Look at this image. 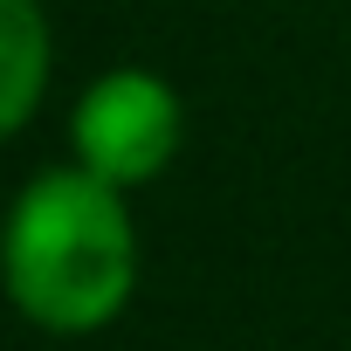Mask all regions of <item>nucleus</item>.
I'll return each mask as SVG.
<instances>
[{
    "mask_svg": "<svg viewBox=\"0 0 351 351\" xmlns=\"http://www.w3.org/2000/svg\"><path fill=\"white\" fill-rule=\"evenodd\" d=\"M8 296L49 337H97L131 310L138 221L124 186L90 165H42L8 207Z\"/></svg>",
    "mask_w": 351,
    "mask_h": 351,
    "instance_id": "obj_1",
    "label": "nucleus"
},
{
    "mask_svg": "<svg viewBox=\"0 0 351 351\" xmlns=\"http://www.w3.org/2000/svg\"><path fill=\"white\" fill-rule=\"evenodd\" d=\"M186 145V104L158 69L110 62L69 104V158L110 186H152Z\"/></svg>",
    "mask_w": 351,
    "mask_h": 351,
    "instance_id": "obj_2",
    "label": "nucleus"
},
{
    "mask_svg": "<svg viewBox=\"0 0 351 351\" xmlns=\"http://www.w3.org/2000/svg\"><path fill=\"white\" fill-rule=\"evenodd\" d=\"M56 83V28L42 0H0V131L21 138Z\"/></svg>",
    "mask_w": 351,
    "mask_h": 351,
    "instance_id": "obj_3",
    "label": "nucleus"
}]
</instances>
